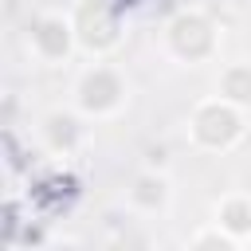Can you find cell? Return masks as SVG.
I'll list each match as a JSON object with an SVG mask.
<instances>
[{"label": "cell", "mask_w": 251, "mask_h": 251, "mask_svg": "<svg viewBox=\"0 0 251 251\" xmlns=\"http://www.w3.org/2000/svg\"><path fill=\"white\" fill-rule=\"evenodd\" d=\"M224 224H227L231 231H251V204H247V200H231V204L224 208Z\"/></svg>", "instance_id": "52a82bcc"}, {"label": "cell", "mask_w": 251, "mask_h": 251, "mask_svg": "<svg viewBox=\"0 0 251 251\" xmlns=\"http://www.w3.org/2000/svg\"><path fill=\"white\" fill-rule=\"evenodd\" d=\"M35 43L43 55H63L67 51V24L63 20H43L35 31Z\"/></svg>", "instance_id": "5b68a950"}, {"label": "cell", "mask_w": 251, "mask_h": 251, "mask_svg": "<svg viewBox=\"0 0 251 251\" xmlns=\"http://www.w3.org/2000/svg\"><path fill=\"white\" fill-rule=\"evenodd\" d=\"M161 188H165L161 180H141V184H137V200H141V204H161V196H165Z\"/></svg>", "instance_id": "ba28073f"}, {"label": "cell", "mask_w": 251, "mask_h": 251, "mask_svg": "<svg viewBox=\"0 0 251 251\" xmlns=\"http://www.w3.org/2000/svg\"><path fill=\"white\" fill-rule=\"evenodd\" d=\"M118 94H122V86H118V78H114L110 71H94V75H86V82H82V102H86L90 110L114 106Z\"/></svg>", "instance_id": "7a4b0ae2"}, {"label": "cell", "mask_w": 251, "mask_h": 251, "mask_svg": "<svg viewBox=\"0 0 251 251\" xmlns=\"http://www.w3.org/2000/svg\"><path fill=\"white\" fill-rule=\"evenodd\" d=\"M224 94H231L235 102H247V98H251V67H235V71H227V78H224Z\"/></svg>", "instance_id": "8992f818"}, {"label": "cell", "mask_w": 251, "mask_h": 251, "mask_svg": "<svg viewBox=\"0 0 251 251\" xmlns=\"http://www.w3.org/2000/svg\"><path fill=\"white\" fill-rule=\"evenodd\" d=\"M173 43H176L184 55H204L208 43H212V35H208V27H204L196 16H184V20L173 24Z\"/></svg>", "instance_id": "3957f363"}, {"label": "cell", "mask_w": 251, "mask_h": 251, "mask_svg": "<svg viewBox=\"0 0 251 251\" xmlns=\"http://www.w3.org/2000/svg\"><path fill=\"white\" fill-rule=\"evenodd\" d=\"M82 39L90 47H106L114 39V20L102 16V4H86L82 8Z\"/></svg>", "instance_id": "277c9868"}, {"label": "cell", "mask_w": 251, "mask_h": 251, "mask_svg": "<svg viewBox=\"0 0 251 251\" xmlns=\"http://www.w3.org/2000/svg\"><path fill=\"white\" fill-rule=\"evenodd\" d=\"M239 133V118L224 106H204L196 114V137L208 141V145H227L231 137Z\"/></svg>", "instance_id": "6da1fadb"}]
</instances>
